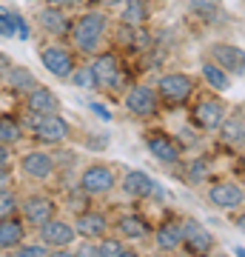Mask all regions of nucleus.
Here are the masks:
<instances>
[{"label":"nucleus","instance_id":"5","mask_svg":"<svg viewBox=\"0 0 245 257\" xmlns=\"http://www.w3.org/2000/svg\"><path fill=\"white\" fill-rule=\"evenodd\" d=\"M143 143H145V152L154 157L157 163L168 166V169H177L185 157V149L182 143L177 140V135H168L163 128H151L143 135Z\"/></svg>","mask_w":245,"mask_h":257},{"label":"nucleus","instance_id":"10","mask_svg":"<svg viewBox=\"0 0 245 257\" xmlns=\"http://www.w3.org/2000/svg\"><path fill=\"white\" fill-rule=\"evenodd\" d=\"M117 189L126 194L128 200H151V197H165L163 189H160V183H157L151 175L140 172V169H131V172H126V175L120 177Z\"/></svg>","mask_w":245,"mask_h":257},{"label":"nucleus","instance_id":"6","mask_svg":"<svg viewBox=\"0 0 245 257\" xmlns=\"http://www.w3.org/2000/svg\"><path fill=\"white\" fill-rule=\"evenodd\" d=\"M117 183H120L117 169L109 163H89L80 172V177H77V186L89 197H109L117 189Z\"/></svg>","mask_w":245,"mask_h":257},{"label":"nucleus","instance_id":"22","mask_svg":"<svg viewBox=\"0 0 245 257\" xmlns=\"http://www.w3.org/2000/svg\"><path fill=\"white\" fill-rule=\"evenodd\" d=\"M180 169L182 180L188 186H202L211 180V157L208 155H194V157H182V163L177 166Z\"/></svg>","mask_w":245,"mask_h":257},{"label":"nucleus","instance_id":"12","mask_svg":"<svg viewBox=\"0 0 245 257\" xmlns=\"http://www.w3.org/2000/svg\"><path fill=\"white\" fill-rule=\"evenodd\" d=\"M217 248V237L197 217H182V251L188 254H211Z\"/></svg>","mask_w":245,"mask_h":257},{"label":"nucleus","instance_id":"45","mask_svg":"<svg viewBox=\"0 0 245 257\" xmlns=\"http://www.w3.org/2000/svg\"><path fill=\"white\" fill-rule=\"evenodd\" d=\"M234 254H236V257H245V246H236V248H234Z\"/></svg>","mask_w":245,"mask_h":257},{"label":"nucleus","instance_id":"11","mask_svg":"<svg viewBox=\"0 0 245 257\" xmlns=\"http://www.w3.org/2000/svg\"><path fill=\"white\" fill-rule=\"evenodd\" d=\"M205 57H211L217 66H222L231 77L245 74V46H236V43H228V40H214L205 49Z\"/></svg>","mask_w":245,"mask_h":257},{"label":"nucleus","instance_id":"25","mask_svg":"<svg viewBox=\"0 0 245 257\" xmlns=\"http://www.w3.org/2000/svg\"><path fill=\"white\" fill-rule=\"evenodd\" d=\"M200 77H202V83L208 86L211 92H228V89H231V74H228L222 66L214 63L211 57H202Z\"/></svg>","mask_w":245,"mask_h":257},{"label":"nucleus","instance_id":"35","mask_svg":"<svg viewBox=\"0 0 245 257\" xmlns=\"http://www.w3.org/2000/svg\"><path fill=\"white\" fill-rule=\"evenodd\" d=\"M15 209H20V200L12 192L0 189V217H12V214H15Z\"/></svg>","mask_w":245,"mask_h":257},{"label":"nucleus","instance_id":"15","mask_svg":"<svg viewBox=\"0 0 245 257\" xmlns=\"http://www.w3.org/2000/svg\"><path fill=\"white\" fill-rule=\"evenodd\" d=\"M37 237L49 248H69L77 240V231H74V223L60 220V217H49L46 223L37 226Z\"/></svg>","mask_w":245,"mask_h":257},{"label":"nucleus","instance_id":"46","mask_svg":"<svg viewBox=\"0 0 245 257\" xmlns=\"http://www.w3.org/2000/svg\"><path fill=\"white\" fill-rule=\"evenodd\" d=\"M242 203H245V180H242Z\"/></svg>","mask_w":245,"mask_h":257},{"label":"nucleus","instance_id":"43","mask_svg":"<svg viewBox=\"0 0 245 257\" xmlns=\"http://www.w3.org/2000/svg\"><path fill=\"white\" fill-rule=\"evenodd\" d=\"M97 6H103V9H117V6H123V0H97Z\"/></svg>","mask_w":245,"mask_h":257},{"label":"nucleus","instance_id":"27","mask_svg":"<svg viewBox=\"0 0 245 257\" xmlns=\"http://www.w3.org/2000/svg\"><path fill=\"white\" fill-rule=\"evenodd\" d=\"M145 20H148V6H145V0H123L120 23H128V26H143Z\"/></svg>","mask_w":245,"mask_h":257},{"label":"nucleus","instance_id":"16","mask_svg":"<svg viewBox=\"0 0 245 257\" xmlns=\"http://www.w3.org/2000/svg\"><path fill=\"white\" fill-rule=\"evenodd\" d=\"M74 231H77V237H83V240H97L100 237H106L111 231V220L103 214V211H94L89 206V209H83V211H77L74 214Z\"/></svg>","mask_w":245,"mask_h":257},{"label":"nucleus","instance_id":"14","mask_svg":"<svg viewBox=\"0 0 245 257\" xmlns=\"http://www.w3.org/2000/svg\"><path fill=\"white\" fill-rule=\"evenodd\" d=\"M35 138L46 146H63L66 140L72 138V126H69V120L60 114V111H52V114H43L40 123L35 128Z\"/></svg>","mask_w":245,"mask_h":257},{"label":"nucleus","instance_id":"9","mask_svg":"<svg viewBox=\"0 0 245 257\" xmlns=\"http://www.w3.org/2000/svg\"><path fill=\"white\" fill-rule=\"evenodd\" d=\"M91 72H94V83H97V89H120L123 86V66H120L117 55L114 52H97V55H91Z\"/></svg>","mask_w":245,"mask_h":257},{"label":"nucleus","instance_id":"7","mask_svg":"<svg viewBox=\"0 0 245 257\" xmlns=\"http://www.w3.org/2000/svg\"><path fill=\"white\" fill-rule=\"evenodd\" d=\"M205 203L219 211L239 209L242 206V180L239 177H211L205 186Z\"/></svg>","mask_w":245,"mask_h":257},{"label":"nucleus","instance_id":"44","mask_svg":"<svg viewBox=\"0 0 245 257\" xmlns=\"http://www.w3.org/2000/svg\"><path fill=\"white\" fill-rule=\"evenodd\" d=\"M6 177H9V166H0V183H6Z\"/></svg>","mask_w":245,"mask_h":257},{"label":"nucleus","instance_id":"4","mask_svg":"<svg viewBox=\"0 0 245 257\" xmlns=\"http://www.w3.org/2000/svg\"><path fill=\"white\" fill-rule=\"evenodd\" d=\"M123 106L137 120H154L160 114V94L151 83H128L123 89Z\"/></svg>","mask_w":245,"mask_h":257},{"label":"nucleus","instance_id":"8","mask_svg":"<svg viewBox=\"0 0 245 257\" xmlns=\"http://www.w3.org/2000/svg\"><path fill=\"white\" fill-rule=\"evenodd\" d=\"M214 135H217V149H225V152H234V155L239 149H245V106L228 109L225 120L219 123Z\"/></svg>","mask_w":245,"mask_h":257},{"label":"nucleus","instance_id":"40","mask_svg":"<svg viewBox=\"0 0 245 257\" xmlns=\"http://www.w3.org/2000/svg\"><path fill=\"white\" fill-rule=\"evenodd\" d=\"M12 146H6V143H0V166H12Z\"/></svg>","mask_w":245,"mask_h":257},{"label":"nucleus","instance_id":"19","mask_svg":"<svg viewBox=\"0 0 245 257\" xmlns=\"http://www.w3.org/2000/svg\"><path fill=\"white\" fill-rule=\"evenodd\" d=\"M55 211H57V203L52 197H46V194H32V197H26L20 203V214H23V220L29 226L46 223L49 217H55Z\"/></svg>","mask_w":245,"mask_h":257},{"label":"nucleus","instance_id":"23","mask_svg":"<svg viewBox=\"0 0 245 257\" xmlns=\"http://www.w3.org/2000/svg\"><path fill=\"white\" fill-rule=\"evenodd\" d=\"M26 109L40 111V114H52V111H60V100H57V94L52 92L49 86L35 83L26 92Z\"/></svg>","mask_w":245,"mask_h":257},{"label":"nucleus","instance_id":"33","mask_svg":"<svg viewBox=\"0 0 245 257\" xmlns=\"http://www.w3.org/2000/svg\"><path fill=\"white\" fill-rule=\"evenodd\" d=\"M89 194L83 192L80 186H74L72 192H69V197H66V206H69V211H74V214H77V211H83V209H89Z\"/></svg>","mask_w":245,"mask_h":257},{"label":"nucleus","instance_id":"3","mask_svg":"<svg viewBox=\"0 0 245 257\" xmlns=\"http://www.w3.org/2000/svg\"><path fill=\"white\" fill-rule=\"evenodd\" d=\"M154 89L160 94L163 106L180 109V106H188L194 100V94H197V77L188 72H165L157 77Z\"/></svg>","mask_w":245,"mask_h":257},{"label":"nucleus","instance_id":"42","mask_svg":"<svg viewBox=\"0 0 245 257\" xmlns=\"http://www.w3.org/2000/svg\"><path fill=\"white\" fill-rule=\"evenodd\" d=\"M12 69V60H9V55H3V52H0V80H3V74L9 72Z\"/></svg>","mask_w":245,"mask_h":257},{"label":"nucleus","instance_id":"17","mask_svg":"<svg viewBox=\"0 0 245 257\" xmlns=\"http://www.w3.org/2000/svg\"><path fill=\"white\" fill-rule=\"evenodd\" d=\"M111 231L117 234V237H123L131 246V243H143V240L151 237V223L145 220L143 214H137V211H128V214H120L117 220L111 223Z\"/></svg>","mask_w":245,"mask_h":257},{"label":"nucleus","instance_id":"41","mask_svg":"<svg viewBox=\"0 0 245 257\" xmlns=\"http://www.w3.org/2000/svg\"><path fill=\"white\" fill-rule=\"evenodd\" d=\"M46 3H49V6H60V9H74L80 0H46Z\"/></svg>","mask_w":245,"mask_h":257},{"label":"nucleus","instance_id":"31","mask_svg":"<svg viewBox=\"0 0 245 257\" xmlns=\"http://www.w3.org/2000/svg\"><path fill=\"white\" fill-rule=\"evenodd\" d=\"M20 140H23V123L9 117V114H3V117H0V143L18 146Z\"/></svg>","mask_w":245,"mask_h":257},{"label":"nucleus","instance_id":"18","mask_svg":"<svg viewBox=\"0 0 245 257\" xmlns=\"http://www.w3.org/2000/svg\"><path fill=\"white\" fill-rule=\"evenodd\" d=\"M55 169H57L55 155H49L43 149H32V152H26V155L20 157V172L29 180H49V177L55 175Z\"/></svg>","mask_w":245,"mask_h":257},{"label":"nucleus","instance_id":"24","mask_svg":"<svg viewBox=\"0 0 245 257\" xmlns=\"http://www.w3.org/2000/svg\"><path fill=\"white\" fill-rule=\"evenodd\" d=\"M26 240V220L12 217H0V251H12Z\"/></svg>","mask_w":245,"mask_h":257},{"label":"nucleus","instance_id":"28","mask_svg":"<svg viewBox=\"0 0 245 257\" xmlns=\"http://www.w3.org/2000/svg\"><path fill=\"white\" fill-rule=\"evenodd\" d=\"M134 251L128 248V243L117 234H106L97 240V257H131Z\"/></svg>","mask_w":245,"mask_h":257},{"label":"nucleus","instance_id":"2","mask_svg":"<svg viewBox=\"0 0 245 257\" xmlns=\"http://www.w3.org/2000/svg\"><path fill=\"white\" fill-rule=\"evenodd\" d=\"M228 100L222 97L219 92H211L208 89V94H194V100H191V109H188V123L197 132H202V135H214L219 128V123L225 120V114H228Z\"/></svg>","mask_w":245,"mask_h":257},{"label":"nucleus","instance_id":"36","mask_svg":"<svg viewBox=\"0 0 245 257\" xmlns=\"http://www.w3.org/2000/svg\"><path fill=\"white\" fill-rule=\"evenodd\" d=\"M234 175L245 180V149H239V152H236V157H234Z\"/></svg>","mask_w":245,"mask_h":257},{"label":"nucleus","instance_id":"30","mask_svg":"<svg viewBox=\"0 0 245 257\" xmlns=\"http://www.w3.org/2000/svg\"><path fill=\"white\" fill-rule=\"evenodd\" d=\"M3 80H6V86L9 89H15V92H29L32 86H35V74L29 72V69H23V66H15L12 63V69L6 74H3Z\"/></svg>","mask_w":245,"mask_h":257},{"label":"nucleus","instance_id":"21","mask_svg":"<svg viewBox=\"0 0 245 257\" xmlns=\"http://www.w3.org/2000/svg\"><path fill=\"white\" fill-rule=\"evenodd\" d=\"M151 234H154V246L160 251H177V248H182V217H165Z\"/></svg>","mask_w":245,"mask_h":257},{"label":"nucleus","instance_id":"39","mask_svg":"<svg viewBox=\"0 0 245 257\" xmlns=\"http://www.w3.org/2000/svg\"><path fill=\"white\" fill-rule=\"evenodd\" d=\"M89 109L94 111V114H97V117H100V120H106V123H109V120H111V111L106 109L103 103H89Z\"/></svg>","mask_w":245,"mask_h":257},{"label":"nucleus","instance_id":"34","mask_svg":"<svg viewBox=\"0 0 245 257\" xmlns=\"http://www.w3.org/2000/svg\"><path fill=\"white\" fill-rule=\"evenodd\" d=\"M18 257H43L49 254V246L46 243H20V246L12 248Z\"/></svg>","mask_w":245,"mask_h":257},{"label":"nucleus","instance_id":"37","mask_svg":"<svg viewBox=\"0 0 245 257\" xmlns=\"http://www.w3.org/2000/svg\"><path fill=\"white\" fill-rule=\"evenodd\" d=\"M228 214H231V223L245 234V209H234V211H228Z\"/></svg>","mask_w":245,"mask_h":257},{"label":"nucleus","instance_id":"26","mask_svg":"<svg viewBox=\"0 0 245 257\" xmlns=\"http://www.w3.org/2000/svg\"><path fill=\"white\" fill-rule=\"evenodd\" d=\"M0 37H20V40H29V37H32L29 23L23 20L20 12L0 6Z\"/></svg>","mask_w":245,"mask_h":257},{"label":"nucleus","instance_id":"13","mask_svg":"<svg viewBox=\"0 0 245 257\" xmlns=\"http://www.w3.org/2000/svg\"><path fill=\"white\" fill-rule=\"evenodd\" d=\"M40 60H43L46 72L55 74L57 80H69V74H72L74 66H77L72 49L63 46V43H46V46L40 49Z\"/></svg>","mask_w":245,"mask_h":257},{"label":"nucleus","instance_id":"32","mask_svg":"<svg viewBox=\"0 0 245 257\" xmlns=\"http://www.w3.org/2000/svg\"><path fill=\"white\" fill-rule=\"evenodd\" d=\"M69 83L77 86V89H97V83H94V72H91L89 63L74 66V72L69 74Z\"/></svg>","mask_w":245,"mask_h":257},{"label":"nucleus","instance_id":"1","mask_svg":"<svg viewBox=\"0 0 245 257\" xmlns=\"http://www.w3.org/2000/svg\"><path fill=\"white\" fill-rule=\"evenodd\" d=\"M111 20L103 9H89L83 12L77 20H72V29H69V40L72 46L80 52V55H97L109 37Z\"/></svg>","mask_w":245,"mask_h":257},{"label":"nucleus","instance_id":"20","mask_svg":"<svg viewBox=\"0 0 245 257\" xmlns=\"http://www.w3.org/2000/svg\"><path fill=\"white\" fill-rule=\"evenodd\" d=\"M37 23H40V29L46 35L60 37V40L69 37V29H72V20H69L66 9H60V6H43L37 12Z\"/></svg>","mask_w":245,"mask_h":257},{"label":"nucleus","instance_id":"38","mask_svg":"<svg viewBox=\"0 0 245 257\" xmlns=\"http://www.w3.org/2000/svg\"><path fill=\"white\" fill-rule=\"evenodd\" d=\"M74 254H89V257H97V243H94V240H89V243H80Z\"/></svg>","mask_w":245,"mask_h":257},{"label":"nucleus","instance_id":"29","mask_svg":"<svg viewBox=\"0 0 245 257\" xmlns=\"http://www.w3.org/2000/svg\"><path fill=\"white\" fill-rule=\"evenodd\" d=\"M191 15H197L202 23H217L222 18V3L219 0H188Z\"/></svg>","mask_w":245,"mask_h":257}]
</instances>
